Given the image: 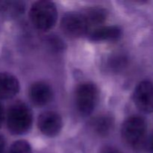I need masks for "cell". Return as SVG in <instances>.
<instances>
[{
    "instance_id": "3",
    "label": "cell",
    "mask_w": 153,
    "mask_h": 153,
    "mask_svg": "<svg viewBox=\"0 0 153 153\" xmlns=\"http://www.w3.org/2000/svg\"><path fill=\"white\" fill-rule=\"evenodd\" d=\"M32 123V111L25 104L17 102L9 108L7 113V127L11 134H25L31 128Z\"/></svg>"
},
{
    "instance_id": "12",
    "label": "cell",
    "mask_w": 153,
    "mask_h": 153,
    "mask_svg": "<svg viewBox=\"0 0 153 153\" xmlns=\"http://www.w3.org/2000/svg\"><path fill=\"white\" fill-rule=\"evenodd\" d=\"M90 27L97 28L100 27V25L104 23L108 17V12L105 9L99 7H91L83 13Z\"/></svg>"
},
{
    "instance_id": "10",
    "label": "cell",
    "mask_w": 153,
    "mask_h": 153,
    "mask_svg": "<svg viewBox=\"0 0 153 153\" xmlns=\"http://www.w3.org/2000/svg\"><path fill=\"white\" fill-rule=\"evenodd\" d=\"M122 35V30L116 25L100 26L94 28L89 33V38L91 41L102 42L111 41L119 39Z\"/></svg>"
},
{
    "instance_id": "1",
    "label": "cell",
    "mask_w": 153,
    "mask_h": 153,
    "mask_svg": "<svg viewBox=\"0 0 153 153\" xmlns=\"http://www.w3.org/2000/svg\"><path fill=\"white\" fill-rule=\"evenodd\" d=\"M147 124L143 117L131 116L126 120L121 129L123 140L129 147L140 149L145 147Z\"/></svg>"
},
{
    "instance_id": "18",
    "label": "cell",
    "mask_w": 153,
    "mask_h": 153,
    "mask_svg": "<svg viewBox=\"0 0 153 153\" xmlns=\"http://www.w3.org/2000/svg\"><path fill=\"white\" fill-rule=\"evenodd\" d=\"M145 147L147 149L148 152L153 153V132L150 135V137H149V139L146 141Z\"/></svg>"
},
{
    "instance_id": "7",
    "label": "cell",
    "mask_w": 153,
    "mask_h": 153,
    "mask_svg": "<svg viewBox=\"0 0 153 153\" xmlns=\"http://www.w3.org/2000/svg\"><path fill=\"white\" fill-rule=\"evenodd\" d=\"M37 126L40 132L44 135L55 137L59 134L62 128V118L56 112H44L39 117Z\"/></svg>"
},
{
    "instance_id": "6",
    "label": "cell",
    "mask_w": 153,
    "mask_h": 153,
    "mask_svg": "<svg viewBox=\"0 0 153 153\" xmlns=\"http://www.w3.org/2000/svg\"><path fill=\"white\" fill-rule=\"evenodd\" d=\"M136 107L144 113L153 112V82L149 80L140 82L133 93Z\"/></svg>"
},
{
    "instance_id": "2",
    "label": "cell",
    "mask_w": 153,
    "mask_h": 153,
    "mask_svg": "<svg viewBox=\"0 0 153 153\" xmlns=\"http://www.w3.org/2000/svg\"><path fill=\"white\" fill-rule=\"evenodd\" d=\"M29 16L36 28L42 31H47L56 24L58 10L52 1H37L31 5Z\"/></svg>"
},
{
    "instance_id": "11",
    "label": "cell",
    "mask_w": 153,
    "mask_h": 153,
    "mask_svg": "<svg viewBox=\"0 0 153 153\" xmlns=\"http://www.w3.org/2000/svg\"><path fill=\"white\" fill-rule=\"evenodd\" d=\"M94 133L101 137H105L111 133L114 127V120L111 115L102 114L94 118L91 123Z\"/></svg>"
},
{
    "instance_id": "15",
    "label": "cell",
    "mask_w": 153,
    "mask_h": 153,
    "mask_svg": "<svg viewBox=\"0 0 153 153\" xmlns=\"http://www.w3.org/2000/svg\"><path fill=\"white\" fill-rule=\"evenodd\" d=\"M127 59L123 55H115L109 60L108 65L111 70H120L126 66Z\"/></svg>"
},
{
    "instance_id": "14",
    "label": "cell",
    "mask_w": 153,
    "mask_h": 153,
    "mask_svg": "<svg viewBox=\"0 0 153 153\" xmlns=\"http://www.w3.org/2000/svg\"><path fill=\"white\" fill-rule=\"evenodd\" d=\"M8 153H32V149L26 140H19L10 146Z\"/></svg>"
},
{
    "instance_id": "17",
    "label": "cell",
    "mask_w": 153,
    "mask_h": 153,
    "mask_svg": "<svg viewBox=\"0 0 153 153\" xmlns=\"http://www.w3.org/2000/svg\"><path fill=\"white\" fill-rule=\"evenodd\" d=\"M100 153H123L120 150L113 146H105L100 150Z\"/></svg>"
},
{
    "instance_id": "13",
    "label": "cell",
    "mask_w": 153,
    "mask_h": 153,
    "mask_svg": "<svg viewBox=\"0 0 153 153\" xmlns=\"http://www.w3.org/2000/svg\"><path fill=\"white\" fill-rule=\"evenodd\" d=\"M23 2L21 1H0V13L7 16H16L23 13Z\"/></svg>"
},
{
    "instance_id": "5",
    "label": "cell",
    "mask_w": 153,
    "mask_h": 153,
    "mask_svg": "<svg viewBox=\"0 0 153 153\" xmlns=\"http://www.w3.org/2000/svg\"><path fill=\"white\" fill-rule=\"evenodd\" d=\"M61 28L66 35L73 38L82 37L90 32V27L83 13L69 12L64 15Z\"/></svg>"
},
{
    "instance_id": "4",
    "label": "cell",
    "mask_w": 153,
    "mask_h": 153,
    "mask_svg": "<svg viewBox=\"0 0 153 153\" xmlns=\"http://www.w3.org/2000/svg\"><path fill=\"white\" fill-rule=\"evenodd\" d=\"M98 100V88L94 83L85 82L81 84L76 89V108L82 116H88L94 111Z\"/></svg>"
},
{
    "instance_id": "16",
    "label": "cell",
    "mask_w": 153,
    "mask_h": 153,
    "mask_svg": "<svg viewBox=\"0 0 153 153\" xmlns=\"http://www.w3.org/2000/svg\"><path fill=\"white\" fill-rule=\"evenodd\" d=\"M49 43H50L51 46L53 47V49H57V50H59V49H62L64 47V45H63L62 41L59 40L58 38H51L50 40H49Z\"/></svg>"
},
{
    "instance_id": "9",
    "label": "cell",
    "mask_w": 153,
    "mask_h": 153,
    "mask_svg": "<svg viewBox=\"0 0 153 153\" xmlns=\"http://www.w3.org/2000/svg\"><path fill=\"white\" fill-rule=\"evenodd\" d=\"M19 91V82L13 75L0 73V100L14 97Z\"/></svg>"
},
{
    "instance_id": "8",
    "label": "cell",
    "mask_w": 153,
    "mask_h": 153,
    "mask_svg": "<svg viewBox=\"0 0 153 153\" xmlns=\"http://www.w3.org/2000/svg\"><path fill=\"white\" fill-rule=\"evenodd\" d=\"M28 96L34 105L44 106L52 101L53 91L48 84L43 82H37L30 87Z\"/></svg>"
},
{
    "instance_id": "20",
    "label": "cell",
    "mask_w": 153,
    "mask_h": 153,
    "mask_svg": "<svg viewBox=\"0 0 153 153\" xmlns=\"http://www.w3.org/2000/svg\"><path fill=\"white\" fill-rule=\"evenodd\" d=\"M4 108H3L2 105L0 104V128L2 126L3 122H4Z\"/></svg>"
},
{
    "instance_id": "19",
    "label": "cell",
    "mask_w": 153,
    "mask_h": 153,
    "mask_svg": "<svg viewBox=\"0 0 153 153\" xmlns=\"http://www.w3.org/2000/svg\"><path fill=\"white\" fill-rule=\"evenodd\" d=\"M5 145H6V141L4 136L0 134V153L4 152V148H5Z\"/></svg>"
}]
</instances>
